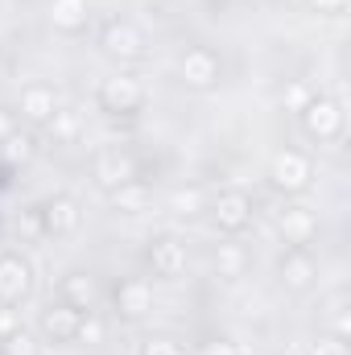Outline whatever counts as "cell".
I'll use <instances>...</instances> for the list:
<instances>
[{"label":"cell","instance_id":"obj_1","mask_svg":"<svg viewBox=\"0 0 351 355\" xmlns=\"http://www.w3.org/2000/svg\"><path fill=\"white\" fill-rule=\"evenodd\" d=\"M99 46H103V54L116 58V62H141V58L149 54V37L141 33V25H132V21H124V17H108V21H103Z\"/></svg>","mask_w":351,"mask_h":355},{"label":"cell","instance_id":"obj_2","mask_svg":"<svg viewBox=\"0 0 351 355\" xmlns=\"http://www.w3.org/2000/svg\"><path fill=\"white\" fill-rule=\"evenodd\" d=\"M310 182H314V162L302 149H281L268 162V186L277 194H302L310 190Z\"/></svg>","mask_w":351,"mask_h":355},{"label":"cell","instance_id":"obj_3","mask_svg":"<svg viewBox=\"0 0 351 355\" xmlns=\"http://www.w3.org/2000/svg\"><path fill=\"white\" fill-rule=\"evenodd\" d=\"M95 103H99V112H108V116H137V112L145 107V87H141L132 75H112V79L99 83Z\"/></svg>","mask_w":351,"mask_h":355},{"label":"cell","instance_id":"obj_4","mask_svg":"<svg viewBox=\"0 0 351 355\" xmlns=\"http://www.w3.org/2000/svg\"><path fill=\"white\" fill-rule=\"evenodd\" d=\"M178 79L190 91H211V87H219V79H223V62H219L215 50L190 46V50L178 58Z\"/></svg>","mask_w":351,"mask_h":355},{"label":"cell","instance_id":"obj_5","mask_svg":"<svg viewBox=\"0 0 351 355\" xmlns=\"http://www.w3.org/2000/svg\"><path fill=\"white\" fill-rule=\"evenodd\" d=\"M298 116H302V128L310 141H339V132H343V107L331 95H314Z\"/></svg>","mask_w":351,"mask_h":355},{"label":"cell","instance_id":"obj_6","mask_svg":"<svg viewBox=\"0 0 351 355\" xmlns=\"http://www.w3.org/2000/svg\"><path fill=\"white\" fill-rule=\"evenodd\" d=\"M207 211H211L215 227L228 232V236H240L252 223V198L244 190H219L215 202H207Z\"/></svg>","mask_w":351,"mask_h":355},{"label":"cell","instance_id":"obj_7","mask_svg":"<svg viewBox=\"0 0 351 355\" xmlns=\"http://www.w3.org/2000/svg\"><path fill=\"white\" fill-rule=\"evenodd\" d=\"M33 293V265L21 252H0V306H21Z\"/></svg>","mask_w":351,"mask_h":355},{"label":"cell","instance_id":"obj_8","mask_svg":"<svg viewBox=\"0 0 351 355\" xmlns=\"http://www.w3.org/2000/svg\"><path fill=\"white\" fill-rule=\"evenodd\" d=\"M112 302H116V314H120L124 322H141V318L153 314V285H149L145 277H124V281L116 285Z\"/></svg>","mask_w":351,"mask_h":355},{"label":"cell","instance_id":"obj_9","mask_svg":"<svg viewBox=\"0 0 351 355\" xmlns=\"http://www.w3.org/2000/svg\"><path fill=\"white\" fill-rule=\"evenodd\" d=\"M37 215H42L46 236H75L79 223H83V207H79V198H71V194L46 198V202L37 207Z\"/></svg>","mask_w":351,"mask_h":355},{"label":"cell","instance_id":"obj_10","mask_svg":"<svg viewBox=\"0 0 351 355\" xmlns=\"http://www.w3.org/2000/svg\"><path fill=\"white\" fill-rule=\"evenodd\" d=\"M91 178H95V186L99 190H120L124 182H132L137 178V162H132V153H124V149H103V153H95V166H91Z\"/></svg>","mask_w":351,"mask_h":355},{"label":"cell","instance_id":"obj_11","mask_svg":"<svg viewBox=\"0 0 351 355\" xmlns=\"http://www.w3.org/2000/svg\"><path fill=\"white\" fill-rule=\"evenodd\" d=\"M145 261H149V268H153L157 277L174 281V277L186 272V261H190V257H186V244H182L178 236H153V240H149Z\"/></svg>","mask_w":351,"mask_h":355},{"label":"cell","instance_id":"obj_12","mask_svg":"<svg viewBox=\"0 0 351 355\" xmlns=\"http://www.w3.org/2000/svg\"><path fill=\"white\" fill-rule=\"evenodd\" d=\"M277 232H281V240H285L289 248H306V244L318 236V215H314L310 207L293 202V207H285V211L277 215Z\"/></svg>","mask_w":351,"mask_h":355},{"label":"cell","instance_id":"obj_13","mask_svg":"<svg viewBox=\"0 0 351 355\" xmlns=\"http://www.w3.org/2000/svg\"><path fill=\"white\" fill-rule=\"evenodd\" d=\"M277 272H281V285H285V289H293V293H306V289L318 281V261H314L306 248H289V252L281 257Z\"/></svg>","mask_w":351,"mask_h":355},{"label":"cell","instance_id":"obj_14","mask_svg":"<svg viewBox=\"0 0 351 355\" xmlns=\"http://www.w3.org/2000/svg\"><path fill=\"white\" fill-rule=\"evenodd\" d=\"M58 107H62V95L50 87V83H29V87L21 91V103H17V112L29 124H50V116Z\"/></svg>","mask_w":351,"mask_h":355},{"label":"cell","instance_id":"obj_15","mask_svg":"<svg viewBox=\"0 0 351 355\" xmlns=\"http://www.w3.org/2000/svg\"><path fill=\"white\" fill-rule=\"evenodd\" d=\"M37 327H42L46 343H75V335H79V310H71L67 302H58V306L42 310Z\"/></svg>","mask_w":351,"mask_h":355},{"label":"cell","instance_id":"obj_16","mask_svg":"<svg viewBox=\"0 0 351 355\" xmlns=\"http://www.w3.org/2000/svg\"><path fill=\"white\" fill-rule=\"evenodd\" d=\"M58 293H62V302L71 306V310H79V314H87L91 306H95V297H99V289H95V277L83 272V268H71V272H62V281H58Z\"/></svg>","mask_w":351,"mask_h":355},{"label":"cell","instance_id":"obj_17","mask_svg":"<svg viewBox=\"0 0 351 355\" xmlns=\"http://www.w3.org/2000/svg\"><path fill=\"white\" fill-rule=\"evenodd\" d=\"M91 21V0H50V25L58 33H83Z\"/></svg>","mask_w":351,"mask_h":355},{"label":"cell","instance_id":"obj_18","mask_svg":"<svg viewBox=\"0 0 351 355\" xmlns=\"http://www.w3.org/2000/svg\"><path fill=\"white\" fill-rule=\"evenodd\" d=\"M351 293L348 289H331L327 293V302H323V322H327V331L335 335V339H348L351 335Z\"/></svg>","mask_w":351,"mask_h":355},{"label":"cell","instance_id":"obj_19","mask_svg":"<svg viewBox=\"0 0 351 355\" xmlns=\"http://www.w3.org/2000/svg\"><path fill=\"white\" fill-rule=\"evenodd\" d=\"M108 198H112V207H116L120 215H141V211L149 207V198H153V194H149V186H145L141 178H132V182H124L120 190H112Z\"/></svg>","mask_w":351,"mask_h":355},{"label":"cell","instance_id":"obj_20","mask_svg":"<svg viewBox=\"0 0 351 355\" xmlns=\"http://www.w3.org/2000/svg\"><path fill=\"white\" fill-rule=\"evenodd\" d=\"M170 211H174L178 219H198L207 211V194L198 186H178L174 194H170Z\"/></svg>","mask_w":351,"mask_h":355},{"label":"cell","instance_id":"obj_21","mask_svg":"<svg viewBox=\"0 0 351 355\" xmlns=\"http://www.w3.org/2000/svg\"><path fill=\"white\" fill-rule=\"evenodd\" d=\"M29 157H33V137L21 132V128H12V132L0 141V162H4V166H25Z\"/></svg>","mask_w":351,"mask_h":355},{"label":"cell","instance_id":"obj_22","mask_svg":"<svg viewBox=\"0 0 351 355\" xmlns=\"http://www.w3.org/2000/svg\"><path fill=\"white\" fill-rule=\"evenodd\" d=\"M46 132L62 145V141H75L79 132H83V116L75 112V107H58L54 116H50V124H46Z\"/></svg>","mask_w":351,"mask_h":355},{"label":"cell","instance_id":"obj_23","mask_svg":"<svg viewBox=\"0 0 351 355\" xmlns=\"http://www.w3.org/2000/svg\"><path fill=\"white\" fill-rule=\"evenodd\" d=\"M244 268H248V252L240 248V244H219L215 248V272L219 277H244Z\"/></svg>","mask_w":351,"mask_h":355},{"label":"cell","instance_id":"obj_24","mask_svg":"<svg viewBox=\"0 0 351 355\" xmlns=\"http://www.w3.org/2000/svg\"><path fill=\"white\" fill-rule=\"evenodd\" d=\"M0 355H42V343H37V335L33 331H12L8 339H0Z\"/></svg>","mask_w":351,"mask_h":355},{"label":"cell","instance_id":"obj_25","mask_svg":"<svg viewBox=\"0 0 351 355\" xmlns=\"http://www.w3.org/2000/svg\"><path fill=\"white\" fill-rule=\"evenodd\" d=\"M137 355H186V347L178 339H170V335H149Z\"/></svg>","mask_w":351,"mask_h":355},{"label":"cell","instance_id":"obj_26","mask_svg":"<svg viewBox=\"0 0 351 355\" xmlns=\"http://www.w3.org/2000/svg\"><path fill=\"white\" fill-rule=\"evenodd\" d=\"M314 95H318V91L310 87L306 79H293V83L285 87V107H289V112H302V107H306V103H310Z\"/></svg>","mask_w":351,"mask_h":355},{"label":"cell","instance_id":"obj_27","mask_svg":"<svg viewBox=\"0 0 351 355\" xmlns=\"http://www.w3.org/2000/svg\"><path fill=\"white\" fill-rule=\"evenodd\" d=\"M103 339V322L95 318V314H79V335H75V343H99Z\"/></svg>","mask_w":351,"mask_h":355},{"label":"cell","instance_id":"obj_28","mask_svg":"<svg viewBox=\"0 0 351 355\" xmlns=\"http://www.w3.org/2000/svg\"><path fill=\"white\" fill-rule=\"evenodd\" d=\"M17 232H21V240H42V236H46V227H42V215H37V211H21V219H17Z\"/></svg>","mask_w":351,"mask_h":355},{"label":"cell","instance_id":"obj_29","mask_svg":"<svg viewBox=\"0 0 351 355\" xmlns=\"http://www.w3.org/2000/svg\"><path fill=\"white\" fill-rule=\"evenodd\" d=\"M306 355H348V339H335V335H318L314 343H310V352Z\"/></svg>","mask_w":351,"mask_h":355},{"label":"cell","instance_id":"obj_30","mask_svg":"<svg viewBox=\"0 0 351 355\" xmlns=\"http://www.w3.org/2000/svg\"><path fill=\"white\" fill-rule=\"evenodd\" d=\"M12 331H21V314L12 306H0V339H8Z\"/></svg>","mask_w":351,"mask_h":355},{"label":"cell","instance_id":"obj_31","mask_svg":"<svg viewBox=\"0 0 351 355\" xmlns=\"http://www.w3.org/2000/svg\"><path fill=\"white\" fill-rule=\"evenodd\" d=\"M198 355H244L232 339H211V343H203V352Z\"/></svg>","mask_w":351,"mask_h":355},{"label":"cell","instance_id":"obj_32","mask_svg":"<svg viewBox=\"0 0 351 355\" xmlns=\"http://www.w3.org/2000/svg\"><path fill=\"white\" fill-rule=\"evenodd\" d=\"M306 4H310V12H318V17H335V12L348 8V0H306Z\"/></svg>","mask_w":351,"mask_h":355},{"label":"cell","instance_id":"obj_33","mask_svg":"<svg viewBox=\"0 0 351 355\" xmlns=\"http://www.w3.org/2000/svg\"><path fill=\"white\" fill-rule=\"evenodd\" d=\"M8 132H12V116H8V112H0V141H4Z\"/></svg>","mask_w":351,"mask_h":355},{"label":"cell","instance_id":"obj_34","mask_svg":"<svg viewBox=\"0 0 351 355\" xmlns=\"http://www.w3.org/2000/svg\"><path fill=\"white\" fill-rule=\"evenodd\" d=\"M244 4H252V0H244Z\"/></svg>","mask_w":351,"mask_h":355}]
</instances>
